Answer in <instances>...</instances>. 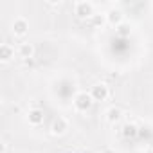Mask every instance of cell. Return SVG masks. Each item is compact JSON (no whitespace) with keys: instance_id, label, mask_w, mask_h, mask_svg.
I'll return each mask as SVG.
<instances>
[{"instance_id":"obj_1","label":"cell","mask_w":153,"mask_h":153,"mask_svg":"<svg viewBox=\"0 0 153 153\" xmlns=\"http://www.w3.org/2000/svg\"><path fill=\"white\" fill-rule=\"evenodd\" d=\"M72 105H74V110L76 112L85 114V112H88L92 108L94 99H92L90 92H78V94L74 96V99H72Z\"/></svg>"},{"instance_id":"obj_2","label":"cell","mask_w":153,"mask_h":153,"mask_svg":"<svg viewBox=\"0 0 153 153\" xmlns=\"http://www.w3.org/2000/svg\"><path fill=\"white\" fill-rule=\"evenodd\" d=\"M74 15L79 20H87L90 16H94V4L87 2V0H79L74 4Z\"/></svg>"},{"instance_id":"obj_3","label":"cell","mask_w":153,"mask_h":153,"mask_svg":"<svg viewBox=\"0 0 153 153\" xmlns=\"http://www.w3.org/2000/svg\"><path fill=\"white\" fill-rule=\"evenodd\" d=\"M67 130H68V121H67L65 117H61V115H58L56 119H52V123H51V126H49V131H51V135H54V137L65 135Z\"/></svg>"},{"instance_id":"obj_4","label":"cell","mask_w":153,"mask_h":153,"mask_svg":"<svg viewBox=\"0 0 153 153\" xmlns=\"http://www.w3.org/2000/svg\"><path fill=\"white\" fill-rule=\"evenodd\" d=\"M11 33L16 36V38H22L29 33V22L24 18V16H16L11 24Z\"/></svg>"},{"instance_id":"obj_5","label":"cell","mask_w":153,"mask_h":153,"mask_svg":"<svg viewBox=\"0 0 153 153\" xmlns=\"http://www.w3.org/2000/svg\"><path fill=\"white\" fill-rule=\"evenodd\" d=\"M90 96H92L94 103H99V101H106V99H108V96H110L108 85H106V83H96V85L90 88Z\"/></svg>"},{"instance_id":"obj_6","label":"cell","mask_w":153,"mask_h":153,"mask_svg":"<svg viewBox=\"0 0 153 153\" xmlns=\"http://www.w3.org/2000/svg\"><path fill=\"white\" fill-rule=\"evenodd\" d=\"M43 117H45V114H43L42 108H31L27 112V123L31 126H40L43 123Z\"/></svg>"},{"instance_id":"obj_7","label":"cell","mask_w":153,"mask_h":153,"mask_svg":"<svg viewBox=\"0 0 153 153\" xmlns=\"http://www.w3.org/2000/svg\"><path fill=\"white\" fill-rule=\"evenodd\" d=\"M121 117H123V110H121L119 106H110V108L105 112V119H106L108 124H115V123H119Z\"/></svg>"},{"instance_id":"obj_8","label":"cell","mask_w":153,"mask_h":153,"mask_svg":"<svg viewBox=\"0 0 153 153\" xmlns=\"http://www.w3.org/2000/svg\"><path fill=\"white\" fill-rule=\"evenodd\" d=\"M106 20L110 25H119L123 20H124V13L119 9V7H112L108 13H106Z\"/></svg>"},{"instance_id":"obj_9","label":"cell","mask_w":153,"mask_h":153,"mask_svg":"<svg viewBox=\"0 0 153 153\" xmlns=\"http://www.w3.org/2000/svg\"><path fill=\"white\" fill-rule=\"evenodd\" d=\"M15 58V47L9 43H2L0 45V61L2 63H9Z\"/></svg>"},{"instance_id":"obj_10","label":"cell","mask_w":153,"mask_h":153,"mask_svg":"<svg viewBox=\"0 0 153 153\" xmlns=\"http://www.w3.org/2000/svg\"><path fill=\"white\" fill-rule=\"evenodd\" d=\"M16 52H18L20 58H24V59H31V58L34 56V45L29 43V42H24V43H20V47H18Z\"/></svg>"},{"instance_id":"obj_11","label":"cell","mask_w":153,"mask_h":153,"mask_svg":"<svg viewBox=\"0 0 153 153\" xmlns=\"http://www.w3.org/2000/svg\"><path fill=\"white\" fill-rule=\"evenodd\" d=\"M121 133H123L124 139H133V137L139 133V128H137V124H133V123H126V124L123 126Z\"/></svg>"},{"instance_id":"obj_12","label":"cell","mask_w":153,"mask_h":153,"mask_svg":"<svg viewBox=\"0 0 153 153\" xmlns=\"http://www.w3.org/2000/svg\"><path fill=\"white\" fill-rule=\"evenodd\" d=\"M2 153H7V142H2Z\"/></svg>"}]
</instances>
